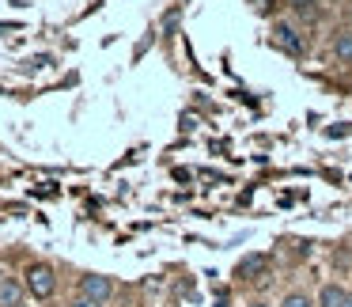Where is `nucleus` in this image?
Returning a JSON list of instances; mask_svg holds the SVG:
<instances>
[{
	"label": "nucleus",
	"mask_w": 352,
	"mask_h": 307,
	"mask_svg": "<svg viewBox=\"0 0 352 307\" xmlns=\"http://www.w3.org/2000/svg\"><path fill=\"white\" fill-rule=\"evenodd\" d=\"M269 46L280 50L284 57H296V61L307 57V39H303V31H299L292 19H276V23L269 27Z\"/></svg>",
	"instance_id": "f257e3e1"
},
{
	"label": "nucleus",
	"mask_w": 352,
	"mask_h": 307,
	"mask_svg": "<svg viewBox=\"0 0 352 307\" xmlns=\"http://www.w3.org/2000/svg\"><path fill=\"white\" fill-rule=\"evenodd\" d=\"M23 284H27V296L31 299H54L57 292V269L50 262H31L23 269Z\"/></svg>",
	"instance_id": "f03ea898"
},
{
	"label": "nucleus",
	"mask_w": 352,
	"mask_h": 307,
	"mask_svg": "<svg viewBox=\"0 0 352 307\" xmlns=\"http://www.w3.org/2000/svg\"><path fill=\"white\" fill-rule=\"evenodd\" d=\"M80 296L95 299V304H110L114 299V281L107 273H84L80 277Z\"/></svg>",
	"instance_id": "7ed1b4c3"
},
{
	"label": "nucleus",
	"mask_w": 352,
	"mask_h": 307,
	"mask_svg": "<svg viewBox=\"0 0 352 307\" xmlns=\"http://www.w3.org/2000/svg\"><path fill=\"white\" fill-rule=\"evenodd\" d=\"M269 269H273V258H269V254H246V258L239 262L235 277L250 284V281H261V277H269Z\"/></svg>",
	"instance_id": "20e7f679"
},
{
	"label": "nucleus",
	"mask_w": 352,
	"mask_h": 307,
	"mask_svg": "<svg viewBox=\"0 0 352 307\" xmlns=\"http://www.w3.org/2000/svg\"><path fill=\"white\" fill-rule=\"evenodd\" d=\"M329 57H333L337 65H352V27L333 31V39H329Z\"/></svg>",
	"instance_id": "39448f33"
},
{
	"label": "nucleus",
	"mask_w": 352,
	"mask_h": 307,
	"mask_svg": "<svg viewBox=\"0 0 352 307\" xmlns=\"http://www.w3.org/2000/svg\"><path fill=\"white\" fill-rule=\"evenodd\" d=\"M23 296H27V284L23 281L0 273V307H23Z\"/></svg>",
	"instance_id": "423d86ee"
},
{
	"label": "nucleus",
	"mask_w": 352,
	"mask_h": 307,
	"mask_svg": "<svg viewBox=\"0 0 352 307\" xmlns=\"http://www.w3.org/2000/svg\"><path fill=\"white\" fill-rule=\"evenodd\" d=\"M314 304L318 307H344L349 304V288H344L341 281H326L318 288V296H314Z\"/></svg>",
	"instance_id": "0eeeda50"
},
{
	"label": "nucleus",
	"mask_w": 352,
	"mask_h": 307,
	"mask_svg": "<svg viewBox=\"0 0 352 307\" xmlns=\"http://www.w3.org/2000/svg\"><path fill=\"white\" fill-rule=\"evenodd\" d=\"M276 307H318V304H314V296H311L307 288H288Z\"/></svg>",
	"instance_id": "6e6552de"
},
{
	"label": "nucleus",
	"mask_w": 352,
	"mask_h": 307,
	"mask_svg": "<svg viewBox=\"0 0 352 307\" xmlns=\"http://www.w3.org/2000/svg\"><path fill=\"white\" fill-rule=\"evenodd\" d=\"M288 4V12H296V16H307V12H314L322 4V0H284Z\"/></svg>",
	"instance_id": "1a4fd4ad"
},
{
	"label": "nucleus",
	"mask_w": 352,
	"mask_h": 307,
	"mask_svg": "<svg viewBox=\"0 0 352 307\" xmlns=\"http://www.w3.org/2000/svg\"><path fill=\"white\" fill-rule=\"evenodd\" d=\"M69 307H102V304H95V299H87V296H80V292H76V299H72Z\"/></svg>",
	"instance_id": "9d476101"
},
{
	"label": "nucleus",
	"mask_w": 352,
	"mask_h": 307,
	"mask_svg": "<svg viewBox=\"0 0 352 307\" xmlns=\"http://www.w3.org/2000/svg\"><path fill=\"white\" fill-rule=\"evenodd\" d=\"M246 307H273V304H269V299H250Z\"/></svg>",
	"instance_id": "9b49d317"
},
{
	"label": "nucleus",
	"mask_w": 352,
	"mask_h": 307,
	"mask_svg": "<svg viewBox=\"0 0 352 307\" xmlns=\"http://www.w3.org/2000/svg\"><path fill=\"white\" fill-rule=\"evenodd\" d=\"M344 307H352V288H349V304H344Z\"/></svg>",
	"instance_id": "f8f14e48"
}]
</instances>
